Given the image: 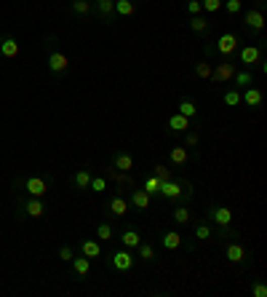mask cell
Here are the masks:
<instances>
[{"mask_svg": "<svg viewBox=\"0 0 267 297\" xmlns=\"http://www.w3.org/2000/svg\"><path fill=\"white\" fill-rule=\"evenodd\" d=\"M158 196H163V198H168V201H176V198H190L193 193H185V185H182V182L166 180V182H160Z\"/></svg>", "mask_w": 267, "mask_h": 297, "instance_id": "cell-1", "label": "cell"}, {"mask_svg": "<svg viewBox=\"0 0 267 297\" xmlns=\"http://www.w3.org/2000/svg\"><path fill=\"white\" fill-rule=\"evenodd\" d=\"M110 263H112V268H115V271H120V273H126V271H131L134 268V254H131V249H118L115 254L110 257Z\"/></svg>", "mask_w": 267, "mask_h": 297, "instance_id": "cell-2", "label": "cell"}, {"mask_svg": "<svg viewBox=\"0 0 267 297\" xmlns=\"http://www.w3.org/2000/svg\"><path fill=\"white\" fill-rule=\"evenodd\" d=\"M235 75V64L233 62H219L211 67V80L214 83H230Z\"/></svg>", "mask_w": 267, "mask_h": 297, "instance_id": "cell-3", "label": "cell"}, {"mask_svg": "<svg viewBox=\"0 0 267 297\" xmlns=\"http://www.w3.org/2000/svg\"><path fill=\"white\" fill-rule=\"evenodd\" d=\"M238 49V35H233V32H225V35H219V40H216V49L214 51H219L222 57H230V54Z\"/></svg>", "mask_w": 267, "mask_h": 297, "instance_id": "cell-4", "label": "cell"}, {"mask_svg": "<svg viewBox=\"0 0 267 297\" xmlns=\"http://www.w3.org/2000/svg\"><path fill=\"white\" fill-rule=\"evenodd\" d=\"M208 217H211L219 228H230V222H233V211H230V206H211Z\"/></svg>", "mask_w": 267, "mask_h": 297, "instance_id": "cell-5", "label": "cell"}, {"mask_svg": "<svg viewBox=\"0 0 267 297\" xmlns=\"http://www.w3.org/2000/svg\"><path fill=\"white\" fill-rule=\"evenodd\" d=\"M243 24L249 27V30H254V32H262V30H264V16H262L259 8H251V11H246Z\"/></svg>", "mask_w": 267, "mask_h": 297, "instance_id": "cell-6", "label": "cell"}, {"mask_svg": "<svg viewBox=\"0 0 267 297\" xmlns=\"http://www.w3.org/2000/svg\"><path fill=\"white\" fill-rule=\"evenodd\" d=\"M24 188H27V193H30V196H35V198H43L46 193H49V185H46V180H40V177H27Z\"/></svg>", "mask_w": 267, "mask_h": 297, "instance_id": "cell-7", "label": "cell"}, {"mask_svg": "<svg viewBox=\"0 0 267 297\" xmlns=\"http://www.w3.org/2000/svg\"><path fill=\"white\" fill-rule=\"evenodd\" d=\"M67 67H70V59H67L62 51H51V54H49V70H51V72H56V75H59V72H64Z\"/></svg>", "mask_w": 267, "mask_h": 297, "instance_id": "cell-8", "label": "cell"}, {"mask_svg": "<svg viewBox=\"0 0 267 297\" xmlns=\"http://www.w3.org/2000/svg\"><path fill=\"white\" fill-rule=\"evenodd\" d=\"M110 215L112 217H126L128 215V201L123 198V196H115V198H110Z\"/></svg>", "mask_w": 267, "mask_h": 297, "instance_id": "cell-9", "label": "cell"}, {"mask_svg": "<svg viewBox=\"0 0 267 297\" xmlns=\"http://www.w3.org/2000/svg\"><path fill=\"white\" fill-rule=\"evenodd\" d=\"M150 198H152V196H150L145 188H142V190H134V193H131V206L139 209V211H145V209L150 206Z\"/></svg>", "mask_w": 267, "mask_h": 297, "instance_id": "cell-10", "label": "cell"}, {"mask_svg": "<svg viewBox=\"0 0 267 297\" xmlns=\"http://www.w3.org/2000/svg\"><path fill=\"white\" fill-rule=\"evenodd\" d=\"M80 254H85L88 260L102 257V244H99V241H94V238H85L83 244H80Z\"/></svg>", "mask_w": 267, "mask_h": 297, "instance_id": "cell-11", "label": "cell"}, {"mask_svg": "<svg viewBox=\"0 0 267 297\" xmlns=\"http://www.w3.org/2000/svg\"><path fill=\"white\" fill-rule=\"evenodd\" d=\"M0 54H3L6 59H16L19 57V43H16V38H3V40H0Z\"/></svg>", "mask_w": 267, "mask_h": 297, "instance_id": "cell-12", "label": "cell"}, {"mask_svg": "<svg viewBox=\"0 0 267 297\" xmlns=\"http://www.w3.org/2000/svg\"><path fill=\"white\" fill-rule=\"evenodd\" d=\"M259 59H262V51L256 49V46H246V49H241V64H249L251 67V64H256Z\"/></svg>", "mask_w": 267, "mask_h": 297, "instance_id": "cell-13", "label": "cell"}, {"mask_svg": "<svg viewBox=\"0 0 267 297\" xmlns=\"http://www.w3.org/2000/svg\"><path fill=\"white\" fill-rule=\"evenodd\" d=\"M24 211H27V217H35V220H37V217H43V215H46V206H43V201H40V198H35V196H32L30 201L24 203Z\"/></svg>", "mask_w": 267, "mask_h": 297, "instance_id": "cell-14", "label": "cell"}, {"mask_svg": "<svg viewBox=\"0 0 267 297\" xmlns=\"http://www.w3.org/2000/svg\"><path fill=\"white\" fill-rule=\"evenodd\" d=\"M160 244H163L166 249H171V252H174V249L182 246V236H179L176 230H166V233L160 236Z\"/></svg>", "mask_w": 267, "mask_h": 297, "instance_id": "cell-15", "label": "cell"}, {"mask_svg": "<svg viewBox=\"0 0 267 297\" xmlns=\"http://www.w3.org/2000/svg\"><path fill=\"white\" fill-rule=\"evenodd\" d=\"M70 263H72V271L78 273L80 278H83V276H88V271H91V260L85 257V254H80V257H72Z\"/></svg>", "mask_w": 267, "mask_h": 297, "instance_id": "cell-16", "label": "cell"}, {"mask_svg": "<svg viewBox=\"0 0 267 297\" xmlns=\"http://www.w3.org/2000/svg\"><path fill=\"white\" fill-rule=\"evenodd\" d=\"M120 241H123V246H126V249H137L142 244V236L134 228H128V230H123V233H120Z\"/></svg>", "mask_w": 267, "mask_h": 297, "instance_id": "cell-17", "label": "cell"}, {"mask_svg": "<svg viewBox=\"0 0 267 297\" xmlns=\"http://www.w3.org/2000/svg\"><path fill=\"white\" fill-rule=\"evenodd\" d=\"M112 169H118V172H131L134 169V158L128 153H118L115 158H112Z\"/></svg>", "mask_w": 267, "mask_h": 297, "instance_id": "cell-18", "label": "cell"}, {"mask_svg": "<svg viewBox=\"0 0 267 297\" xmlns=\"http://www.w3.org/2000/svg\"><path fill=\"white\" fill-rule=\"evenodd\" d=\"M168 129H171V132H179V134H182V132H187V129H190V118H185L182 113L171 115V118H168Z\"/></svg>", "mask_w": 267, "mask_h": 297, "instance_id": "cell-19", "label": "cell"}, {"mask_svg": "<svg viewBox=\"0 0 267 297\" xmlns=\"http://www.w3.org/2000/svg\"><path fill=\"white\" fill-rule=\"evenodd\" d=\"M225 254H227V260H230V263H243V260H246V249H243L241 244H227Z\"/></svg>", "mask_w": 267, "mask_h": 297, "instance_id": "cell-20", "label": "cell"}, {"mask_svg": "<svg viewBox=\"0 0 267 297\" xmlns=\"http://www.w3.org/2000/svg\"><path fill=\"white\" fill-rule=\"evenodd\" d=\"M241 102H246L249 107H259L262 105V91L259 89H246V94H241Z\"/></svg>", "mask_w": 267, "mask_h": 297, "instance_id": "cell-21", "label": "cell"}, {"mask_svg": "<svg viewBox=\"0 0 267 297\" xmlns=\"http://www.w3.org/2000/svg\"><path fill=\"white\" fill-rule=\"evenodd\" d=\"M97 11H99V16H104L110 22L115 16V0H97Z\"/></svg>", "mask_w": 267, "mask_h": 297, "instance_id": "cell-22", "label": "cell"}, {"mask_svg": "<svg viewBox=\"0 0 267 297\" xmlns=\"http://www.w3.org/2000/svg\"><path fill=\"white\" fill-rule=\"evenodd\" d=\"M168 158H171V163H176V166H185V163H187V147H185V145H176V147H171Z\"/></svg>", "mask_w": 267, "mask_h": 297, "instance_id": "cell-23", "label": "cell"}, {"mask_svg": "<svg viewBox=\"0 0 267 297\" xmlns=\"http://www.w3.org/2000/svg\"><path fill=\"white\" fill-rule=\"evenodd\" d=\"M115 14H118V16H131V14H137V6H134V0H115Z\"/></svg>", "mask_w": 267, "mask_h": 297, "instance_id": "cell-24", "label": "cell"}, {"mask_svg": "<svg viewBox=\"0 0 267 297\" xmlns=\"http://www.w3.org/2000/svg\"><path fill=\"white\" fill-rule=\"evenodd\" d=\"M91 177H94V174H91L88 169H83V172H75L72 185H75V188H80V190H85V188H88V182H91Z\"/></svg>", "mask_w": 267, "mask_h": 297, "instance_id": "cell-25", "label": "cell"}, {"mask_svg": "<svg viewBox=\"0 0 267 297\" xmlns=\"http://www.w3.org/2000/svg\"><path fill=\"white\" fill-rule=\"evenodd\" d=\"M198 241H208V238H211L214 233H211V228H208V222H198V225H195V233H193Z\"/></svg>", "mask_w": 267, "mask_h": 297, "instance_id": "cell-26", "label": "cell"}, {"mask_svg": "<svg viewBox=\"0 0 267 297\" xmlns=\"http://www.w3.org/2000/svg\"><path fill=\"white\" fill-rule=\"evenodd\" d=\"M152 174L160 180V182H166V180H174V172L168 169V166H163V163H155V169H152Z\"/></svg>", "mask_w": 267, "mask_h": 297, "instance_id": "cell-27", "label": "cell"}, {"mask_svg": "<svg viewBox=\"0 0 267 297\" xmlns=\"http://www.w3.org/2000/svg\"><path fill=\"white\" fill-rule=\"evenodd\" d=\"M190 217H193V215H190L187 206H176V209H174V222H176V225H187Z\"/></svg>", "mask_w": 267, "mask_h": 297, "instance_id": "cell-28", "label": "cell"}, {"mask_svg": "<svg viewBox=\"0 0 267 297\" xmlns=\"http://www.w3.org/2000/svg\"><path fill=\"white\" fill-rule=\"evenodd\" d=\"M190 30L200 35V32H206V30H208V22H206L200 14H198V16H193V19H190Z\"/></svg>", "mask_w": 267, "mask_h": 297, "instance_id": "cell-29", "label": "cell"}, {"mask_svg": "<svg viewBox=\"0 0 267 297\" xmlns=\"http://www.w3.org/2000/svg\"><path fill=\"white\" fill-rule=\"evenodd\" d=\"M233 80H235V86H251V72L249 70H235Z\"/></svg>", "mask_w": 267, "mask_h": 297, "instance_id": "cell-30", "label": "cell"}, {"mask_svg": "<svg viewBox=\"0 0 267 297\" xmlns=\"http://www.w3.org/2000/svg\"><path fill=\"white\" fill-rule=\"evenodd\" d=\"M179 113H182L185 118H195L198 107H195V105H193V102H190V99H182V102H179Z\"/></svg>", "mask_w": 267, "mask_h": 297, "instance_id": "cell-31", "label": "cell"}, {"mask_svg": "<svg viewBox=\"0 0 267 297\" xmlns=\"http://www.w3.org/2000/svg\"><path fill=\"white\" fill-rule=\"evenodd\" d=\"M195 75L203 78V80L211 78V62H198V64H195Z\"/></svg>", "mask_w": 267, "mask_h": 297, "instance_id": "cell-32", "label": "cell"}, {"mask_svg": "<svg viewBox=\"0 0 267 297\" xmlns=\"http://www.w3.org/2000/svg\"><path fill=\"white\" fill-rule=\"evenodd\" d=\"M145 190L150 193V196H158V190H160V180L155 177V174H150V177L145 180Z\"/></svg>", "mask_w": 267, "mask_h": 297, "instance_id": "cell-33", "label": "cell"}, {"mask_svg": "<svg viewBox=\"0 0 267 297\" xmlns=\"http://www.w3.org/2000/svg\"><path fill=\"white\" fill-rule=\"evenodd\" d=\"M225 105L227 107H238V105H241V91H225Z\"/></svg>", "mask_w": 267, "mask_h": 297, "instance_id": "cell-34", "label": "cell"}, {"mask_svg": "<svg viewBox=\"0 0 267 297\" xmlns=\"http://www.w3.org/2000/svg\"><path fill=\"white\" fill-rule=\"evenodd\" d=\"M72 11L80 14V16H85V14L91 11V3H88V0H72Z\"/></svg>", "mask_w": 267, "mask_h": 297, "instance_id": "cell-35", "label": "cell"}, {"mask_svg": "<svg viewBox=\"0 0 267 297\" xmlns=\"http://www.w3.org/2000/svg\"><path fill=\"white\" fill-rule=\"evenodd\" d=\"M88 188H91L94 193H104V190H107V180H104V177H91Z\"/></svg>", "mask_w": 267, "mask_h": 297, "instance_id": "cell-36", "label": "cell"}, {"mask_svg": "<svg viewBox=\"0 0 267 297\" xmlns=\"http://www.w3.org/2000/svg\"><path fill=\"white\" fill-rule=\"evenodd\" d=\"M97 236H99L102 241H110V238H112V225H110V222H99Z\"/></svg>", "mask_w": 267, "mask_h": 297, "instance_id": "cell-37", "label": "cell"}, {"mask_svg": "<svg viewBox=\"0 0 267 297\" xmlns=\"http://www.w3.org/2000/svg\"><path fill=\"white\" fill-rule=\"evenodd\" d=\"M222 6H225L227 14H241V11H243V3H241V0H225Z\"/></svg>", "mask_w": 267, "mask_h": 297, "instance_id": "cell-38", "label": "cell"}, {"mask_svg": "<svg viewBox=\"0 0 267 297\" xmlns=\"http://www.w3.org/2000/svg\"><path fill=\"white\" fill-rule=\"evenodd\" d=\"M137 249H139V257L142 260H152V257H155V249H152V244H145V241H142Z\"/></svg>", "mask_w": 267, "mask_h": 297, "instance_id": "cell-39", "label": "cell"}, {"mask_svg": "<svg viewBox=\"0 0 267 297\" xmlns=\"http://www.w3.org/2000/svg\"><path fill=\"white\" fill-rule=\"evenodd\" d=\"M200 8H203V11H208V14H214V11H219V8H222V0H200Z\"/></svg>", "mask_w": 267, "mask_h": 297, "instance_id": "cell-40", "label": "cell"}, {"mask_svg": "<svg viewBox=\"0 0 267 297\" xmlns=\"http://www.w3.org/2000/svg\"><path fill=\"white\" fill-rule=\"evenodd\" d=\"M203 8H200V0H187V14L190 16H198Z\"/></svg>", "mask_w": 267, "mask_h": 297, "instance_id": "cell-41", "label": "cell"}, {"mask_svg": "<svg viewBox=\"0 0 267 297\" xmlns=\"http://www.w3.org/2000/svg\"><path fill=\"white\" fill-rule=\"evenodd\" d=\"M251 294H254V297H267V286H264L262 281H256L254 289H251Z\"/></svg>", "mask_w": 267, "mask_h": 297, "instance_id": "cell-42", "label": "cell"}, {"mask_svg": "<svg viewBox=\"0 0 267 297\" xmlns=\"http://www.w3.org/2000/svg\"><path fill=\"white\" fill-rule=\"evenodd\" d=\"M72 257H75V252H72L70 246H62V249H59V260H64V263H70Z\"/></svg>", "mask_w": 267, "mask_h": 297, "instance_id": "cell-43", "label": "cell"}, {"mask_svg": "<svg viewBox=\"0 0 267 297\" xmlns=\"http://www.w3.org/2000/svg\"><path fill=\"white\" fill-rule=\"evenodd\" d=\"M195 145H198V134L190 132V134H187V147H195Z\"/></svg>", "mask_w": 267, "mask_h": 297, "instance_id": "cell-44", "label": "cell"}]
</instances>
